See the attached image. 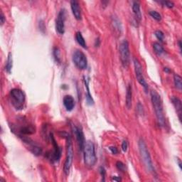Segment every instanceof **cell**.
<instances>
[{
    "instance_id": "cell-1",
    "label": "cell",
    "mask_w": 182,
    "mask_h": 182,
    "mask_svg": "<svg viewBox=\"0 0 182 182\" xmlns=\"http://www.w3.org/2000/svg\"><path fill=\"white\" fill-rule=\"evenodd\" d=\"M150 96H151V101L152 106H153L155 115L157 119V121L160 126H165V116L164 114V110H163V105L162 98L156 90H152L150 92Z\"/></svg>"
},
{
    "instance_id": "cell-2",
    "label": "cell",
    "mask_w": 182,
    "mask_h": 182,
    "mask_svg": "<svg viewBox=\"0 0 182 182\" xmlns=\"http://www.w3.org/2000/svg\"><path fill=\"white\" fill-rule=\"evenodd\" d=\"M138 147L141 158L142 159V162L144 164H145L146 169H147L150 173H153V174H156L155 169H154L153 163H152V160L151 156H150L149 152V150H148L147 145H146L145 141H144L142 139H140L139 140Z\"/></svg>"
},
{
    "instance_id": "cell-3",
    "label": "cell",
    "mask_w": 182,
    "mask_h": 182,
    "mask_svg": "<svg viewBox=\"0 0 182 182\" xmlns=\"http://www.w3.org/2000/svg\"><path fill=\"white\" fill-rule=\"evenodd\" d=\"M84 163L88 167H93L97 162L96 148L93 142L87 141L85 144L83 150Z\"/></svg>"
},
{
    "instance_id": "cell-4",
    "label": "cell",
    "mask_w": 182,
    "mask_h": 182,
    "mask_svg": "<svg viewBox=\"0 0 182 182\" xmlns=\"http://www.w3.org/2000/svg\"><path fill=\"white\" fill-rule=\"evenodd\" d=\"M9 98L12 106L16 110H21L24 109L26 102V96L24 91L19 88L12 89L10 91Z\"/></svg>"
},
{
    "instance_id": "cell-5",
    "label": "cell",
    "mask_w": 182,
    "mask_h": 182,
    "mask_svg": "<svg viewBox=\"0 0 182 182\" xmlns=\"http://www.w3.org/2000/svg\"><path fill=\"white\" fill-rule=\"evenodd\" d=\"M67 139V152H66V158L64 163V166H63V171L65 175H68L71 170V167L73 162V145H72L71 137L70 135H68L66 137Z\"/></svg>"
},
{
    "instance_id": "cell-6",
    "label": "cell",
    "mask_w": 182,
    "mask_h": 182,
    "mask_svg": "<svg viewBox=\"0 0 182 182\" xmlns=\"http://www.w3.org/2000/svg\"><path fill=\"white\" fill-rule=\"evenodd\" d=\"M120 60L124 68H128L130 63V52L129 43L127 40H123L120 46Z\"/></svg>"
},
{
    "instance_id": "cell-7",
    "label": "cell",
    "mask_w": 182,
    "mask_h": 182,
    "mask_svg": "<svg viewBox=\"0 0 182 182\" xmlns=\"http://www.w3.org/2000/svg\"><path fill=\"white\" fill-rule=\"evenodd\" d=\"M73 62L80 70H85L88 67V59L86 54L80 50H76L73 54Z\"/></svg>"
},
{
    "instance_id": "cell-8",
    "label": "cell",
    "mask_w": 182,
    "mask_h": 182,
    "mask_svg": "<svg viewBox=\"0 0 182 182\" xmlns=\"http://www.w3.org/2000/svg\"><path fill=\"white\" fill-rule=\"evenodd\" d=\"M133 63H134V66H135V75H136V78L137 81L139 82V83L142 86L144 90L146 93H147L148 90H149V87H148V84L146 82L145 79V77L143 75V72H142V65L138 61V59L135 58L133 59Z\"/></svg>"
},
{
    "instance_id": "cell-9",
    "label": "cell",
    "mask_w": 182,
    "mask_h": 182,
    "mask_svg": "<svg viewBox=\"0 0 182 182\" xmlns=\"http://www.w3.org/2000/svg\"><path fill=\"white\" fill-rule=\"evenodd\" d=\"M65 10L61 9L56 20V30L59 34L63 35L65 33Z\"/></svg>"
},
{
    "instance_id": "cell-10",
    "label": "cell",
    "mask_w": 182,
    "mask_h": 182,
    "mask_svg": "<svg viewBox=\"0 0 182 182\" xmlns=\"http://www.w3.org/2000/svg\"><path fill=\"white\" fill-rule=\"evenodd\" d=\"M73 132L75 133L76 140L78 144V147H79V149L80 151L82 152L83 150L85 144H86V140H85V136L83 131H82V128L80 127H73Z\"/></svg>"
},
{
    "instance_id": "cell-11",
    "label": "cell",
    "mask_w": 182,
    "mask_h": 182,
    "mask_svg": "<svg viewBox=\"0 0 182 182\" xmlns=\"http://www.w3.org/2000/svg\"><path fill=\"white\" fill-rule=\"evenodd\" d=\"M50 138H51V140L53 147H54V152H53V154L51 156V159H52L51 160L54 162H58L61 156V148L58 145L56 139L54 138V135H53L52 133L51 134H50Z\"/></svg>"
},
{
    "instance_id": "cell-12",
    "label": "cell",
    "mask_w": 182,
    "mask_h": 182,
    "mask_svg": "<svg viewBox=\"0 0 182 182\" xmlns=\"http://www.w3.org/2000/svg\"><path fill=\"white\" fill-rule=\"evenodd\" d=\"M71 8L72 13H73L74 17L77 20H81L82 19V14H81V9H80V5L78 2L75 0H72L71 2Z\"/></svg>"
},
{
    "instance_id": "cell-13",
    "label": "cell",
    "mask_w": 182,
    "mask_h": 182,
    "mask_svg": "<svg viewBox=\"0 0 182 182\" xmlns=\"http://www.w3.org/2000/svg\"><path fill=\"white\" fill-rule=\"evenodd\" d=\"M171 102H172V104L173 106H174L176 111H177L178 117L180 121H181V115H182V105H181V101L179 98H178L177 97L173 96L172 98H171Z\"/></svg>"
},
{
    "instance_id": "cell-14",
    "label": "cell",
    "mask_w": 182,
    "mask_h": 182,
    "mask_svg": "<svg viewBox=\"0 0 182 182\" xmlns=\"http://www.w3.org/2000/svg\"><path fill=\"white\" fill-rule=\"evenodd\" d=\"M63 105L65 107L67 111L71 112L73 110L74 107H75V100L71 96H65L63 98Z\"/></svg>"
},
{
    "instance_id": "cell-15",
    "label": "cell",
    "mask_w": 182,
    "mask_h": 182,
    "mask_svg": "<svg viewBox=\"0 0 182 182\" xmlns=\"http://www.w3.org/2000/svg\"><path fill=\"white\" fill-rule=\"evenodd\" d=\"M20 134L19 135V136H24V135H32L36 132V129L31 124H25L24 126H22L19 128Z\"/></svg>"
},
{
    "instance_id": "cell-16",
    "label": "cell",
    "mask_w": 182,
    "mask_h": 182,
    "mask_svg": "<svg viewBox=\"0 0 182 182\" xmlns=\"http://www.w3.org/2000/svg\"><path fill=\"white\" fill-rule=\"evenodd\" d=\"M132 12L134 13L135 20L137 23H140L142 20V14L140 11V4L139 2H134L132 4Z\"/></svg>"
},
{
    "instance_id": "cell-17",
    "label": "cell",
    "mask_w": 182,
    "mask_h": 182,
    "mask_svg": "<svg viewBox=\"0 0 182 182\" xmlns=\"http://www.w3.org/2000/svg\"><path fill=\"white\" fill-rule=\"evenodd\" d=\"M132 104V88L130 84L128 85L126 92V107L128 110L131 109Z\"/></svg>"
},
{
    "instance_id": "cell-18",
    "label": "cell",
    "mask_w": 182,
    "mask_h": 182,
    "mask_svg": "<svg viewBox=\"0 0 182 182\" xmlns=\"http://www.w3.org/2000/svg\"><path fill=\"white\" fill-rule=\"evenodd\" d=\"M84 83H85V86H86V90H87V94H86L87 104L89 105H93L94 100H93V99L92 96H91V94L90 93V89H89V85H88V80L86 77H84Z\"/></svg>"
},
{
    "instance_id": "cell-19",
    "label": "cell",
    "mask_w": 182,
    "mask_h": 182,
    "mask_svg": "<svg viewBox=\"0 0 182 182\" xmlns=\"http://www.w3.org/2000/svg\"><path fill=\"white\" fill-rule=\"evenodd\" d=\"M75 39H76V41H77V43L79 44V45L81 46V47L84 48H87L86 40H85L83 37H82V33H80V31H78V32L76 33Z\"/></svg>"
},
{
    "instance_id": "cell-20",
    "label": "cell",
    "mask_w": 182,
    "mask_h": 182,
    "mask_svg": "<svg viewBox=\"0 0 182 182\" xmlns=\"http://www.w3.org/2000/svg\"><path fill=\"white\" fill-rule=\"evenodd\" d=\"M12 66H13V59H12V53H9L8 54V58L6 62L5 65V70L8 73H10L12 71Z\"/></svg>"
},
{
    "instance_id": "cell-21",
    "label": "cell",
    "mask_w": 182,
    "mask_h": 182,
    "mask_svg": "<svg viewBox=\"0 0 182 182\" xmlns=\"http://www.w3.org/2000/svg\"><path fill=\"white\" fill-rule=\"evenodd\" d=\"M173 82H174L176 88L178 89L179 91H181L182 89V78L181 76L178 75V74H174V75H173Z\"/></svg>"
},
{
    "instance_id": "cell-22",
    "label": "cell",
    "mask_w": 182,
    "mask_h": 182,
    "mask_svg": "<svg viewBox=\"0 0 182 182\" xmlns=\"http://www.w3.org/2000/svg\"><path fill=\"white\" fill-rule=\"evenodd\" d=\"M153 48L154 51H155V53L158 56H161V55L164 54L165 53V50L164 49V48L162 47V46L159 43H156V42L153 44Z\"/></svg>"
},
{
    "instance_id": "cell-23",
    "label": "cell",
    "mask_w": 182,
    "mask_h": 182,
    "mask_svg": "<svg viewBox=\"0 0 182 182\" xmlns=\"http://www.w3.org/2000/svg\"><path fill=\"white\" fill-rule=\"evenodd\" d=\"M112 24L113 25V29H115V31H117L118 33L121 32L122 29V26L121 24H120L119 19L116 17H113V20H112Z\"/></svg>"
},
{
    "instance_id": "cell-24",
    "label": "cell",
    "mask_w": 182,
    "mask_h": 182,
    "mask_svg": "<svg viewBox=\"0 0 182 182\" xmlns=\"http://www.w3.org/2000/svg\"><path fill=\"white\" fill-rule=\"evenodd\" d=\"M149 15L152 16L154 19H155L157 22H160L162 20V16L159 13H158L156 11H150L149 12Z\"/></svg>"
},
{
    "instance_id": "cell-25",
    "label": "cell",
    "mask_w": 182,
    "mask_h": 182,
    "mask_svg": "<svg viewBox=\"0 0 182 182\" xmlns=\"http://www.w3.org/2000/svg\"><path fill=\"white\" fill-rule=\"evenodd\" d=\"M154 35H155L156 38L159 41L162 42L163 41H164V33H163L162 31H160V30L156 31L155 32H154Z\"/></svg>"
},
{
    "instance_id": "cell-26",
    "label": "cell",
    "mask_w": 182,
    "mask_h": 182,
    "mask_svg": "<svg viewBox=\"0 0 182 182\" xmlns=\"http://www.w3.org/2000/svg\"><path fill=\"white\" fill-rule=\"evenodd\" d=\"M54 58L56 59V62L60 63L61 62V58H60V51H59L58 48L55 47L54 48Z\"/></svg>"
},
{
    "instance_id": "cell-27",
    "label": "cell",
    "mask_w": 182,
    "mask_h": 182,
    "mask_svg": "<svg viewBox=\"0 0 182 182\" xmlns=\"http://www.w3.org/2000/svg\"><path fill=\"white\" fill-rule=\"evenodd\" d=\"M116 167H117V169L118 170H120V171H122V172H124V171H126V166L124 164H123L122 162H120V161H118L116 163Z\"/></svg>"
},
{
    "instance_id": "cell-28",
    "label": "cell",
    "mask_w": 182,
    "mask_h": 182,
    "mask_svg": "<svg viewBox=\"0 0 182 182\" xmlns=\"http://www.w3.org/2000/svg\"><path fill=\"white\" fill-rule=\"evenodd\" d=\"M160 3L162 4V5L165 6V7L170 8V9L174 7V4H173L172 2H170V1H162V2H160Z\"/></svg>"
},
{
    "instance_id": "cell-29",
    "label": "cell",
    "mask_w": 182,
    "mask_h": 182,
    "mask_svg": "<svg viewBox=\"0 0 182 182\" xmlns=\"http://www.w3.org/2000/svg\"><path fill=\"white\" fill-rule=\"evenodd\" d=\"M128 142L127 140H124L122 143V149L124 152H126L128 151Z\"/></svg>"
},
{
    "instance_id": "cell-30",
    "label": "cell",
    "mask_w": 182,
    "mask_h": 182,
    "mask_svg": "<svg viewBox=\"0 0 182 182\" xmlns=\"http://www.w3.org/2000/svg\"><path fill=\"white\" fill-rule=\"evenodd\" d=\"M99 171H100V175L101 177H102V181H105V173H106V171H105V169H104V167H100V169H99Z\"/></svg>"
},
{
    "instance_id": "cell-31",
    "label": "cell",
    "mask_w": 182,
    "mask_h": 182,
    "mask_svg": "<svg viewBox=\"0 0 182 182\" xmlns=\"http://www.w3.org/2000/svg\"><path fill=\"white\" fill-rule=\"evenodd\" d=\"M6 22V18L5 14H3L2 12H1V14H0V22H1V25H3Z\"/></svg>"
},
{
    "instance_id": "cell-32",
    "label": "cell",
    "mask_w": 182,
    "mask_h": 182,
    "mask_svg": "<svg viewBox=\"0 0 182 182\" xmlns=\"http://www.w3.org/2000/svg\"><path fill=\"white\" fill-rule=\"evenodd\" d=\"M109 149L113 154H117L118 153V149L115 147H110Z\"/></svg>"
},
{
    "instance_id": "cell-33",
    "label": "cell",
    "mask_w": 182,
    "mask_h": 182,
    "mask_svg": "<svg viewBox=\"0 0 182 182\" xmlns=\"http://www.w3.org/2000/svg\"><path fill=\"white\" fill-rule=\"evenodd\" d=\"M112 181H121L122 179H120V177H112Z\"/></svg>"
},
{
    "instance_id": "cell-34",
    "label": "cell",
    "mask_w": 182,
    "mask_h": 182,
    "mask_svg": "<svg viewBox=\"0 0 182 182\" xmlns=\"http://www.w3.org/2000/svg\"><path fill=\"white\" fill-rule=\"evenodd\" d=\"M177 162H178V164H179V166L180 169H181V159H180L179 158H177Z\"/></svg>"
},
{
    "instance_id": "cell-35",
    "label": "cell",
    "mask_w": 182,
    "mask_h": 182,
    "mask_svg": "<svg viewBox=\"0 0 182 182\" xmlns=\"http://www.w3.org/2000/svg\"><path fill=\"white\" fill-rule=\"evenodd\" d=\"M100 39H96V44H95V46H100Z\"/></svg>"
},
{
    "instance_id": "cell-36",
    "label": "cell",
    "mask_w": 182,
    "mask_h": 182,
    "mask_svg": "<svg viewBox=\"0 0 182 182\" xmlns=\"http://www.w3.org/2000/svg\"><path fill=\"white\" fill-rule=\"evenodd\" d=\"M178 44H179V47L180 51H181V41H179V42H178Z\"/></svg>"
},
{
    "instance_id": "cell-37",
    "label": "cell",
    "mask_w": 182,
    "mask_h": 182,
    "mask_svg": "<svg viewBox=\"0 0 182 182\" xmlns=\"http://www.w3.org/2000/svg\"><path fill=\"white\" fill-rule=\"evenodd\" d=\"M164 71L165 72H166V73H169V72L171 71H170V69L168 68H164Z\"/></svg>"
}]
</instances>
